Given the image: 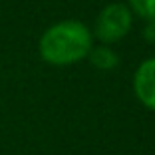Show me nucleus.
Masks as SVG:
<instances>
[{
  "label": "nucleus",
  "mask_w": 155,
  "mask_h": 155,
  "mask_svg": "<svg viewBox=\"0 0 155 155\" xmlns=\"http://www.w3.org/2000/svg\"><path fill=\"white\" fill-rule=\"evenodd\" d=\"M94 36L80 20H62L44 30L38 42L40 58L50 66H72L87 58Z\"/></svg>",
  "instance_id": "nucleus-1"
},
{
  "label": "nucleus",
  "mask_w": 155,
  "mask_h": 155,
  "mask_svg": "<svg viewBox=\"0 0 155 155\" xmlns=\"http://www.w3.org/2000/svg\"><path fill=\"white\" fill-rule=\"evenodd\" d=\"M133 14L125 4H107L96 20V38L101 44H114L131 30Z\"/></svg>",
  "instance_id": "nucleus-2"
},
{
  "label": "nucleus",
  "mask_w": 155,
  "mask_h": 155,
  "mask_svg": "<svg viewBox=\"0 0 155 155\" xmlns=\"http://www.w3.org/2000/svg\"><path fill=\"white\" fill-rule=\"evenodd\" d=\"M133 91L147 110L155 111V56L143 60L133 76Z\"/></svg>",
  "instance_id": "nucleus-3"
},
{
  "label": "nucleus",
  "mask_w": 155,
  "mask_h": 155,
  "mask_svg": "<svg viewBox=\"0 0 155 155\" xmlns=\"http://www.w3.org/2000/svg\"><path fill=\"white\" fill-rule=\"evenodd\" d=\"M87 58H90V62H91L94 68L104 70V72H110V70L117 68V64H119V56L111 50L110 46H97V48H91L90 54H87Z\"/></svg>",
  "instance_id": "nucleus-4"
},
{
  "label": "nucleus",
  "mask_w": 155,
  "mask_h": 155,
  "mask_svg": "<svg viewBox=\"0 0 155 155\" xmlns=\"http://www.w3.org/2000/svg\"><path fill=\"white\" fill-rule=\"evenodd\" d=\"M129 10L143 20H155V0H129Z\"/></svg>",
  "instance_id": "nucleus-5"
},
{
  "label": "nucleus",
  "mask_w": 155,
  "mask_h": 155,
  "mask_svg": "<svg viewBox=\"0 0 155 155\" xmlns=\"http://www.w3.org/2000/svg\"><path fill=\"white\" fill-rule=\"evenodd\" d=\"M143 38L151 44H155V20H149L143 28Z\"/></svg>",
  "instance_id": "nucleus-6"
}]
</instances>
